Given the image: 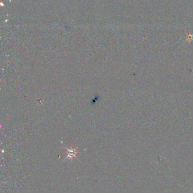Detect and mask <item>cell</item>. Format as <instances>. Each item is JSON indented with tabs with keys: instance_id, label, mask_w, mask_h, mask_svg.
I'll return each mask as SVG.
<instances>
[{
	"instance_id": "cell-1",
	"label": "cell",
	"mask_w": 193,
	"mask_h": 193,
	"mask_svg": "<svg viewBox=\"0 0 193 193\" xmlns=\"http://www.w3.org/2000/svg\"><path fill=\"white\" fill-rule=\"evenodd\" d=\"M65 149H66V159H69L71 160L73 158H76L77 159V154H79V152H77V147L76 149H74L73 146L71 145L70 148H68L65 147Z\"/></svg>"
}]
</instances>
